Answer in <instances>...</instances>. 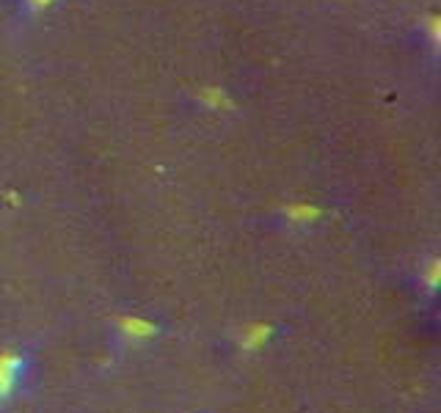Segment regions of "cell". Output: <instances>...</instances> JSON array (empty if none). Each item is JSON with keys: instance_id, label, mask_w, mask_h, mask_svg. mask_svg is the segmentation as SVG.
<instances>
[{"instance_id": "obj_8", "label": "cell", "mask_w": 441, "mask_h": 413, "mask_svg": "<svg viewBox=\"0 0 441 413\" xmlns=\"http://www.w3.org/2000/svg\"><path fill=\"white\" fill-rule=\"evenodd\" d=\"M23 3L28 11H45V9H50L55 0H23Z\"/></svg>"}, {"instance_id": "obj_6", "label": "cell", "mask_w": 441, "mask_h": 413, "mask_svg": "<svg viewBox=\"0 0 441 413\" xmlns=\"http://www.w3.org/2000/svg\"><path fill=\"white\" fill-rule=\"evenodd\" d=\"M205 102H207L209 108H229L232 105V99L227 97L224 89H205V97H202Z\"/></svg>"}, {"instance_id": "obj_4", "label": "cell", "mask_w": 441, "mask_h": 413, "mask_svg": "<svg viewBox=\"0 0 441 413\" xmlns=\"http://www.w3.org/2000/svg\"><path fill=\"white\" fill-rule=\"evenodd\" d=\"M419 281H422V290H425V295H436V290H439V281H441V262H439V256H433V259L425 265V270L419 273Z\"/></svg>"}, {"instance_id": "obj_3", "label": "cell", "mask_w": 441, "mask_h": 413, "mask_svg": "<svg viewBox=\"0 0 441 413\" xmlns=\"http://www.w3.org/2000/svg\"><path fill=\"white\" fill-rule=\"evenodd\" d=\"M271 339H273V325L256 322V325H251V328L243 331V336H240V350L254 353V350H262Z\"/></svg>"}, {"instance_id": "obj_5", "label": "cell", "mask_w": 441, "mask_h": 413, "mask_svg": "<svg viewBox=\"0 0 441 413\" xmlns=\"http://www.w3.org/2000/svg\"><path fill=\"white\" fill-rule=\"evenodd\" d=\"M284 215H287L293 224H312V221H317V218L323 215V209L317 204H293L284 209Z\"/></svg>"}, {"instance_id": "obj_2", "label": "cell", "mask_w": 441, "mask_h": 413, "mask_svg": "<svg viewBox=\"0 0 441 413\" xmlns=\"http://www.w3.org/2000/svg\"><path fill=\"white\" fill-rule=\"evenodd\" d=\"M116 334L127 344H138V342L155 339V336L160 334V328H158V322L146 320V317H130V314H127V317L116 320Z\"/></svg>"}, {"instance_id": "obj_1", "label": "cell", "mask_w": 441, "mask_h": 413, "mask_svg": "<svg viewBox=\"0 0 441 413\" xmlns=\"http://www.w3.org/2000/svg\"><path fill=\"white\" fill-rule=\"evenodd\" d=\"M31 378V356L25 350H0V411L23 391Z\"/></svg>"}, {"instance_id": "obj_7", "label": "cell", "mask_w": 441, "mask_h": 413, "mask_svg": "<svg viewBox=\"0 0 441 413\" xmlns=\"http://www.w3.org/2000/svg\"><path fill=\"white\" fill-rule=\"evenodd\" d=\"M428 36H430V45L439 47V42H441V20H439V14H433V17L428 20Z\"/></svg>"}]
</instances>
